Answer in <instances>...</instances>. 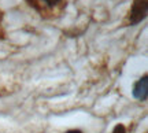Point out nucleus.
Returning <instances> with one entry per match:
<instances>
[{
  "label": "nucleus",
  "instance_id": "1",
  "mask_svg": "<svg viewBox=\"0 0 148 133\" xmlns=\"http://www.w3.org/2000/svg\"><path fill=\"white\" fill-rule=\"evenodd\" d=\"M147 10H148V0H134L130 10H129L126 23L130 25V26L140 23L147 16Z\"/></svg>",
  "mask_w": 148,
  "mask_h": 133
},
{
  "label": "nucleus",
  "instance_id": "2",
  "mask_svg": "<svg viewBox=\"0 0 148 133\" xmlns=\"http://www.w3.org/2000/svg\"><path fill=\"white\" fill-rule=\"evenodd\" d=\"M132 95L136 100L145 101L148 97V75H143L140 80H137L133 85Z\"/></svg>",
  "mask_w": 148,
  "mask_h": 133
},
{
  "label": "nucleus",
  "instance_id": "3",
  "mask_svg": "<svg viewBox=\"0 0 148 133\" xmlns=\"http://www.w3.org/2000/svg\"><path fill=\"white\" fill-rule=\"evenodd\" d=\"M40 1H42V3L45 5H48V7H53V5L58 4V3H60V0H40ZM34 3H36V0H33V3L30 5L34 7Z\"/></svg>",
  "mask_w": 148,
  "mask_h": 133
},
{
  "label": "nucleus",
  "instance_id": "4",
  "mask_svg": "<svg viewBox=\"0 0 148 133\" xmlns=\"http://www.w3.org/2000/svg\"><path fill=\"white\" fill-rule=\"evenodd\" d=\"M112 133H126V128L123 123H116L114 129H112Z\"/></svg>",
  "mask_w": 148,
  "mask_h": 133
},
{
  "label": "nucleus",
  "instance_id": "5",
  "mask_svg": "<svg viewBox=\"0 0 148 133\" xmlns=\"http://www.w3.org/2000/svg\"><path fill=\"white\" fill-rule=\"evenodd\" d=\"M66 133H84V132L79 130V129H70V130H67Z\"/></svg>",
  "mask_w": 148,
  "mask_h": 133
}]
</instances>
